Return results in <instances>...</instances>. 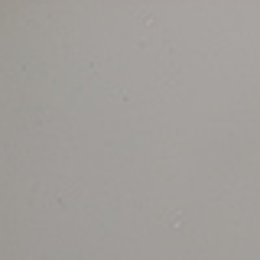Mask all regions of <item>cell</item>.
Masks as SVG:
<instances>
[]
</instances>
